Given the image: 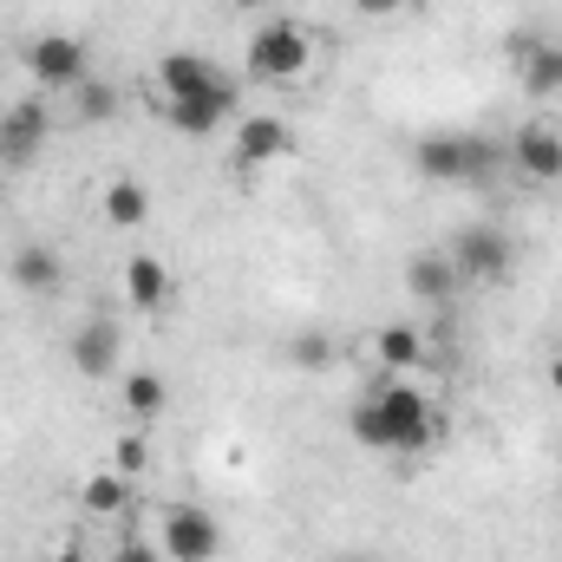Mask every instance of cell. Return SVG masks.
<instances>
[{"mask_svg":"<svg viewBox=\"0 0 562 562\" xmlns=\"http://www.w3.org/2000/svg\"><path fill=\"white\" fill-rule=\"evenodd\" d=\"M340 562H367V557H340Z\"/></svg>","mask_w":562,"mask_h":562,"instance_id":"f1b7e54d","label":"cell"},{"mask_svg":"<svg viewBox=\"0 0 562 562\" xmlns=\"http://www.w3.org/2000/svg\"><path fill=\"white\" fill-rule=\"evenodd\" d=\"M112 562H170V557H164V543H144V537H125V543L112 550Z\"/></svg>","mask_w":562,"mask_h":562,"instance_id":"cb8c5ba5","label":"cell"},{"mask_svg":"<svg viewBox=\"0 0 562 562\" xmlns=\"http://www.w3.org/2000/svg\"><path fill=\"white\" fill-rule=\"evenodd\" d=\"M119 327L112 321H86L79 334H72V347H66V360H72V373H86V380H112L119 373Z\"/></svg>","mask_w":562,"mask_h":562,"instance_id":"7c38bea8","label":"cell"},{"mask_svg":"<svg viewBox=\"0 0 562 562\" xmlns=\"http://www.w3.org/2000/svg\"><path fill=\"white\" fill-rule=\"evenodd\" d=\"M46 132H53V112H46L40 99L7 105V112H0V164H33L40 144H46Z\"/></svg>","mask_w":562,"mask_h":562,"instance_id":"30bf717a","label":"cell"},{"mask_svg":"<svg viewBox=\"0 0 562 562\" xmlns=\"http://www.w3.org/2000/svg\"><path fill=\"white\" fill-rule=\"evenodd\" d=\"M510 164H517V177H530V183H562V132L557 125H517V138H510Z\"/></svg>","mask_w":562,"mask_h":562,"instance_id":"9c48e42d","label":"cell"},{"mask_svg":"<svg viewBox=\"0 0 562 562\" xmlns=\"http://www.w3.org/2000/svg\"><path fill=\"white\" fill-rule=\"evenodd\" d=\"M373 360L386 367V373H413L425 360V334L413 327V321H393V327H380L373 334Z\"/></svg>","mask_w":562,"mask_h":562,"instance_id":"2e32d148","label":"cell"},{"mask_svg":"<svg viewBox=\"0 0 562 562\" xmlns=\"http://www.w3.org/2000/svg\"><path fill=\"white\" fill-rule=\"evenodd\" d=\"M79 504H86L92 517H125V510H132V477L105 464V471H92V477L79 484Z\"/></svg>","mask_w":562,"mask_h":562,"instance_id":"ac0fdd59","label":"cell"},{"mask_svg":"<svg viewBox=\"0 0 562 562\" xmlns=\"http://www.w3.org/2000/svg\"><path fill=\"white\" fill-rule=\"evenodd\" d=\"M7 276L20 281L26 294H59L66 262H59V249H46V243H20V249H13V262H7Z\"/></svg>","mask_w":562,"mask_h":562,"instance_id":"9a60e30c","label":"cell"},{"mask_svg":"<svg viewBox=\"0 0 562 562\" xmlns=\"http://www.w3.org/2000/svg\"><path fill=\"white\" fill-rule=\"evenodd\" d=\"M550 386H557V400H562V353L550 360Z\"/></svg>","mask_w":562,"mask_h":562,"instance_id":"4316f807","label":"cell"},{"mask_svg":"<svg viewBox=\"0 0 562 562\" xmlns=\"http://www.w3.org/2000/svg\"><path fill=\"white\" fill-rule=\"evenodd\" d=\"M99 210H105L112 229H144V216H150V190H144L138 177H112L105 196H99Z\"/></svg>","mask_w":562,"mask_h":562,"instance_id":"e0dca14e","label":"cell"},{"mask_svg":"<svg viewBox=\"0 0 562 562\" xmlns=\"http://www.w3.org/2000/svg\"><path fill=\"white\" fill-rule=\"evenodd\" d=\"M281 157H294V125L288 119H276V112L236 119V164L243 170H262V164H281Z\"/></svg>","mask_w":562,"mask_h":562,"instance_id":"ba28073f","label":"cell"},{"mask_svg":"<svg viewBox=\"0 0 562 562\" xmlns=\"http://www.w3.org/2000/svg\"><path fill=\"white\" fill-rule=\"evenodd\" d=\"M347 431H353V445H367V451H400V458H413V451H431V445L445 438V419L431 413V400H425L419 386H406L400 373H386V380H373V386L353 400Z\"/></svg>","mask_w":562,"mask_h":562,"instance_id":"6da1fadb","label":"cell"},{"mask_svg":"<svg viewBox=\"0 0 562 562\" xmlns=\"http://www.w3.org/2000/svg\"><path fill=\"white\" fill-rule=\"evenodd\" d=\"M66 99H72V125H112V112H119V92H112L99 72H92V79H79Z\"/></svg>","mask_w":562,"mask_h":562,"instance_id":"44dd1931","label":"cell"},{"mask_svg":"<svg viewBox=\"0 0 562 562\" xmlns=\"http://www.w3.org/2000/svg\"><path fill=\"white\" fill-rule=\"evenodd\" d=\"M524 92H537V99H557L562 92V40H537L524 53Z\"/></svg>","mask_w":562,"mask_h":562,"instance_id":"d6986e66","label":"cell"},{"mask_svg":"<svg viewBox=\"0 0 562 562\" xmlns=\"http://www.w3.org/2000/svg\"><path fill=\"white\" fill-rule=\"evenodd\" d=\"M164 557L170 562H216L223 557V524L203 504H170L164 510Z\"/></svg>","mask_w":562,"mask_h":562,"instance_id":"8992f818","label":"cell"},{"mask_svg":"<svg viewBox=\"0 0 562 562\" xmlns=\"http://www.w3.org/2000/svg\"><path fill=\"white\" fill-rule=\"evenodd\" d=\"M144 464H150V438H144V431H125V438L112 445V471H125V477L138 484Z\"/></svg>","mask_w":562,"mask_h":562,"instance_id":"603a6c76","label":"cell"},{"mask_svg":"<svg viewBox=\"0 0 562 562\" xmlns=\"http://www.w3.org/2000/svg\"><path fill=\"white\" fill-rule=\"evenodd\" d=\"M229 7H236V13H256V7H262V0H229Z\"/></svg>","mask_w":562,"mask_h":562,"instance_id":"83f0119b","label":"cell"},{"mask_svg":"<svg viewBox=\"0 0 562 562\" xmlns=\"http://www.w3.org/2000/svg\"><path fill=\"white\" fill-rule=\"evenodd\" d=\"M413 164L431 183H484L497 170V144L471 138V132H431V138H419Z\"/></svg>","mask_w":562,"mask_h":562,"instance_id":"7a4b0ae2","label":"cell"},{"mask_svg":"<svg viewBox=\"0 0 562 562\" xmlns=\"http://www.w3.org/2000/svg\"><path fill=\"white\" fill-rule=\"evenodd\" d=\"M20 59H26V72H33L46 92H72L79 79H92V53H86L79 33H33Z\"/></svg>","mask_w":562,"mask_h":562,"instance_id":"5b68a950","label":"cell"},{"mask_svg":"<svg viewBox=\"0 0 562 562\" xmlns=\"http://www.w3.org/2000/svg\"><path fill=\"white\" fill-rule=\"evenodd\" d=\"M406 288L419 294L425 307H445L464 281H458V269H451V256H445V249H419V256L406 262Z\"/></svg>","mask_w":562,"mask_h":562,"instance_id":"5bb4252c","label":"cell"},{"mask_svg":"<svg viewBox=\"0 0 562 562\" xmlns=\"http://www.w3.org/2000/svg\"><path fill=\"white\" fill-rule=\"evenodd\" d=\"M236 105H243V86H236V79H223L216 92L164 99V119H170V132H183V138H210L216 125H229V119H236Z\"/></svg>","mask_w":562,"mask_h":562,"instance_id":"52a82bcc","label":"cell"},{"mask_svg":"<svg viewBox=\"0 0 562 562\" xmlns=\"http://www.w3.org/2000/svg\"><path fill=\"white\" fill-rule=\"evenodd\" d=\"M288 367H301V373H321V367H334V334H288Z\"/></svg>","mask_w":562,"mask_h":562,"instance_id":"7402d4cb","label":"cell"},{"mask_svg":"<svg viewBox=\"0 0 562 562\" xmlns=\"http://www.w3.org/2000/svg\"><path fill=\"white\" fill-rule=\"evenodd\" d=\"M406 7H413V0H353V13H360V20H400Z\"/></svg>","mask_w":562,"mask_h":562,"instance_id":"d4e9b609","label":"cell"},{"mask_svg":"<svg viewBox=\"0 0 562 562\" xmlns=\"http://www.w3.org/2000/svg\"><path fill=\"white\" fill-rule=\"evenodd\" d=\"M229 72L203 53H164L157 59V99H196V92H216Z\"/></svg>","mask_w":562,"mask_h":562,"instance_id":"8fae6325","label":"cell"},{"mask_svg":"<svg viewBox=\"0 0 562 562\" xmlns=\"http://www.w3.org/2000/svg\"><path fill=\"white\" fill-rule=\"evenodd\" d=\"M119 400H125V413H132V419H157V413L170 406V386H164V373H150V367H138V373H125Z\"/></svg>","mask_w":562,"mask_h":562,"instance_id":"ffe728a7","label":"cell"},{"mask_svg":"<svg viewBox=\"0 0 562 562\" xmlns=\"http://www.w3.org/2000/svg\"><path fill=\"white\" fill-rule=\"evenodd\" d=\"M243 66H249V79H262V86H294V79L314 66V40H307L294 20H262L256 40H249V53H243Z\"/></svg>","mask_w":562,"mask_h":562,"instance_id":"3957f363","label":"cell"},{"mask_svg":"<svg viewBox=\"0 0 562 562\" xmlns=\"http://www.w3.org/2000/svg\"><path fill=\"white\" fill-rule=\"evenodd\" d=\"M170 294H177V276H170L157 256H125V301H132L138 314L170 307Z\"/></svg>","mask_w":562,"mask_h":562,"instance_id":"4fadbf2b","label":"cell"},{"mask_svg":"<svg viewBox=\"0 0 562 562\" xmlns=\"http://www.w3.org/2000/svg\"><path fill=\"white\" fill-rule=\"evenodd\" d=\"M46 562H92V557H86L79 543H59V550H53V557H46Z\"/></svg>","mask_w":562,"mask_h":562,"instance_id":"484cf974","label":"cell"},{"mask_svg":"<svg viewBox=\"0 0 562 562\" xmlns=\"http://www.w3.org/2000/svg\"><path fill=\"white\" fill-rule=\"evenodd\" d=\"M445 256H451L458 281H477V288H497V281H510V269H517V243H510V229H497V223L458 229V243H451Z\"/></svg>","mask_w":562,"mask_h":562,"instance_id":"277c9868","label":"cell"}]
</instances>
